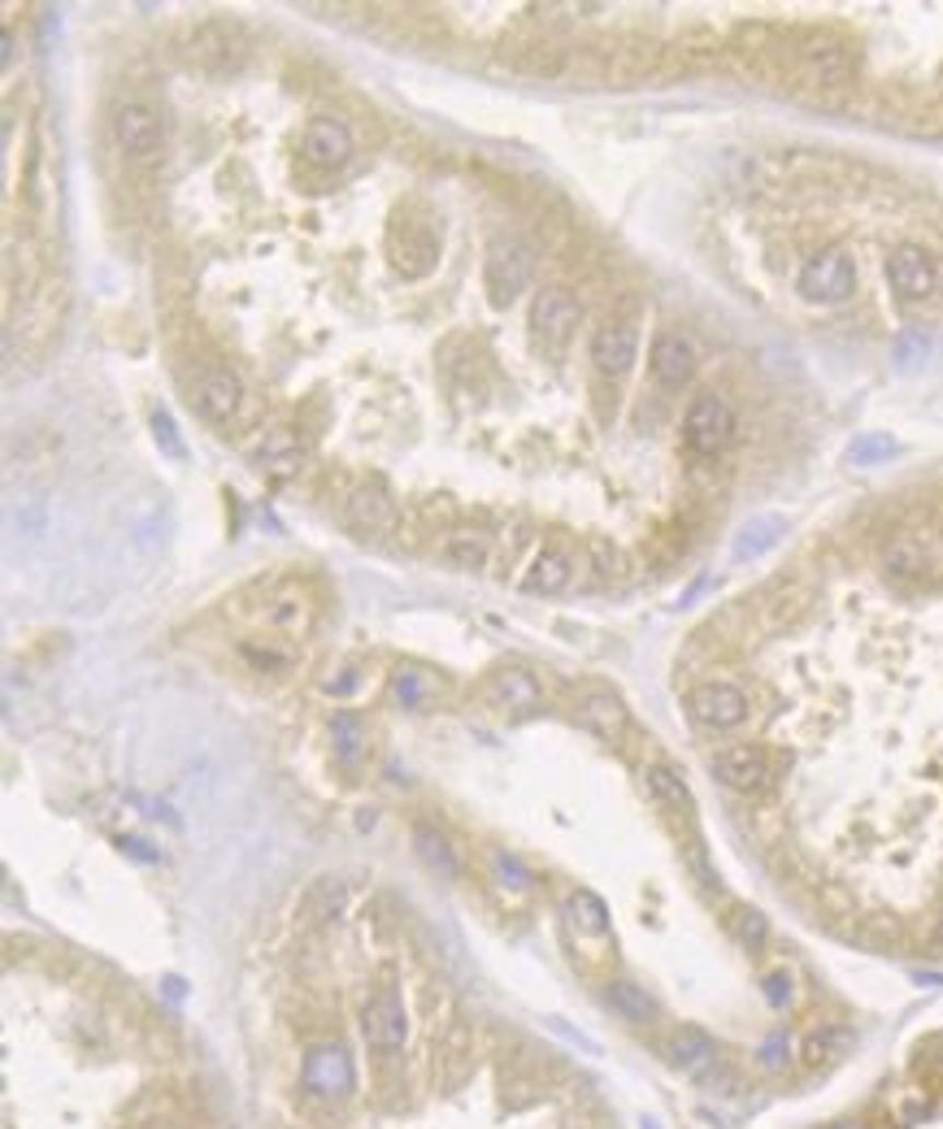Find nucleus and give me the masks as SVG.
Here are the masks:
<instances>
[{
  "mask_svg": "<svg viewBox=\"0 0 943 1129\" xmlns=\"http://www.w3.org/2000/svg\"><path fill=\"white\" fill-rule=\"evenodd\" d=\"M444 561L457 564V569H483L492 561V539L483 531H457L444 544Z\"/></svg>",
  "mask_w": 943,
  "mask_h": 1129,
  "instance_id": "obj_27",
  "label": "nucleus"
},
{
  "mask_svg": "<svg viewBox=\"0 0 943 1129\" xmlns=\"http://www.w3.org/2000/svg\"><path fill=\"white\" fill-rule=\"evenodd\" d=\"M261 674H287L292 669V652H283V647H257V643H244L239 647Z\"/></svg>",
  "mask_w": 943,
  "mask_h": 1129,
  "instance_id": "obj_35",
  "label": "nucleus"
},
{
  "mask_svg": "<svg viewBox=\"0 0 943 1129\" xmlns=\"http://www.w3.org/2000/svg\"><path fill=\"white\" fill-rule=\"evenodd\" d=\"M931 1108H935V1100H931V1091H922V1086H905V1091H896V1095L887 1100V1113H892V1121L900 1129L927 1121Z\"/></svg>",
  "mask_w": 943,
  "mask_h": 1129,
  "instance_id": "obj_30",
  "label": "nucleus"
},
{
  "mask_svg": "<svg viewBox=\"0 0 943 1129\" xmlns=\"http://www.w3.org/2000/svg\"><path fill=\"white\" fill-rule=\"evenodd\" d=\"M426 687H435V682H431V678H422V674H413V669H409V674H400V678H396V700H404V704H417V700H422V691H426Z\"/></svg>",
  "mask_w": 943,
  "mask_h": 1129,
  "instance_id": "obj_36",
  "label": "nucleus"
},
{
  "mask_svg": "<svg viewBox=\"0 0 943 1129\" xmlns=\"http://www.w3.org/2000/svg\"><path fill=\"white\" fill-rule=\"evenodd\" d=\"M413 847H417V856L431 865V869H439L444 878H457V856H452V843L435 830V825H417L413 830Z\"/></svg>",
  "mask_w": 943,
  "mask_h": 1129,
  "instance_id": "obj_28",
  "label": "nucleus"
},
{
  "mask_svg": "<svg viewBox=\"0 0 943 1129\" xmlns=\"http://www.w3.org/2000/svg\"><path fill=\"white\" fill-rule=\"evenodd\" d=\"M665 1060L674 1065V1069H683V1073H709L714 1065H718V1047H714V1038L705 1034V1030H679V1034H670L665 1038Z\"/></svg>",
  "mask_w": 943,
  "mask_h": 1129,
  "instance_id": "obj_19",
  "label": "nucleus"
},
{
  "mask_svg": "<svg viewBox=\"0 0 943 1129\" xmlns=\"http://www.w3.org/2000/svg\"><path fill=\"white\" fill-rule=\"evenodd\" d=\"M114 144H118L122 157H131V162H140V166L157 162V157H162V144H166V127H162L157 109H149L144 100L118 105V114H114Z\"/></svg>",
  "mask_w": 943,
  "mask_h": 1129,
  "instance_id": "obj_8",
  "label": "nucleus"
},
{
  "mask_svg": "<svg viewBox=\"0 0 943 1129\" xmlns=\"http://www.w3.org/2000/svg\"><path fill=\"white\" fill-rule=\"evenodd\" d=\"M782 1047H787V1038H782V1034H774V1038L761 1047V1056H765V1069H782Z\"/></svg>",
  "mask_w": 943,
  "mask_h": 1129,
  "instance_id": "obj_40",
  "label": "nucleus"
},
{
  "mask_svg": "<svg viewBox=\"0 0 943 1129\" xmlns=\"http://www.w3.org/2000/svg\"><path fill=\"white\" fill-rule=\"evenodd\" d=\"M887 283L905 305H927L943 292V265L940 257L922 243H900L887 257Z\"/></svg>",
  "mask_w": 943,
  "mask_h": 1129,
  "instance_id": "obj_4",
  "label": "nucleus"
},
{
  "mask_svg": "<svg viewBox=\"0 0 943 1129\" xmlns=\"http://www.w3.org/2000/svg\"><path fill=\"white\" fill-rule=\"evenodd\" d=\"M731 935L744 942V947L761 951L765 939H769V926H765V917H761L756 908H735V913H731Z\"/></svg>",
  "mask_w": 943,
  "mask_h": 1129,
  "instance_id": "obj_33",
  "label": "nucleus"
},
{
  "mask_svg": "<svg viewBox=\"0 0 943 1129\" xmlns=\"http://www.w3.org/2000/svg\"><path fill=\"white\" fill-rule=\"evenodd\" d=\"M569 582H574V561H569L566 552H557V548L540 552L535 564H531V573L522 578V586H527L531 595H562Z\"/></svg>",
  "mask_w": 943,
  "mask_h": 1129,
  "instance_id": "obj_21",
  "label": "nucleus"
},
{
  "mask_svg": "<svg viewBox=\"0 0 943 1129\" xmlns=\"http://www.w3.org/2000/svg\"><path fill=\"white\" fill-rule=\"evenodd\" d=\"M244 404V382L231 375V370H200L196 382H191V408L204 417V421H231Z\"/></svg>",
  "mask_w": 943,
  "mask_h": 1129,
  "instance_id": "obj_14",
  "label": "nucleus"
},
{
  "mask_svg": "<svg viewBox=\"0 0 943 1129\" xmlns=\"http://www.w3.org/2000/svg\"><path fill=\"white\" fill-rule=\"evenodd\" d=\"M795 57H800V70H804L809 83L839 87V83L852 79V52H848L844 44H835L830 35H809V39L795 48Z\"/></svg>",
  "mask_w": 943,
  "mask_h": 1129,
  "instance_id": "obj_15",
  "label": "nucleus"
},
{
  "mask_svg": "<svg viewBox=\"0 0 943 1129\" xmlns=\"http://www.w3.org/2000/svg\"><path fill=\"white\" fill-rule=\"evenodd\" d=\"M483 700H487L500 717H531V713L544 709V687H540V678H535L531 669L509 665V669H496V674L483 682Z\"/></svg>",
  "mask_w": 943,
  "mask_h": 1129,
  "instance_id": "obj_10",
  "label": "nucleus"
},
{
  "mask_svg": "<svg viewBox=\"0 0 943 1129\" xmlns=\"http://www.w3.org/2000/svg\"><path fill=\"white\" fill-rule=\"evenodd\" d=\"M331 744H335V760L344 764V769H357L362 764V756H366V744H370V735H366V722L357 717V713H335L331 717Z\"/></svg>",
  "mask_w": 943,
  "mask_h": 1129,
  "instance_id": "obj_24",
  "label": "nucleus"
},
{
  "mask_svg": "<svg viewBox=\"0 0 943 1129\" xmlns=\"http://www.w3.org/2000/svg\"><path fill=\"white\" fill-rule=\"evenodd\" d=\"M709 769H714V777H718L722 786H731L735 795H756V791H765L769 777H774L769 756H765V748H756V744H727V748H718L714 760H709Z\"/></svg>",
  "mask_w": 943,
  "mask_h": 1129,
  "instance_id": "obj_9",
  "label": "nucleus"
},
{
  "mask_svg": "<svg viewBox=\"0 0 943 1129\" xmlns=\"http://www.w3.org/2000/svg\"><path fill=\"white\" fill-rule=\"evenodd\" d=\"M795 296L809 305H848L857 296V265L844 248H817L795 270Z\"/></svg>",
  "mask_w": 943,
  "mask_h": 1129,
  "instance_id": "obj_2",
  "label": "nucleus"
},
{
  "mask_svg": "<svg viewBox=\"0 0 943 1129\" xmlns=\"http://www.w3.org/2000/svg\"><path fill=\"white\" fill-rule=\"evenodd\" d=\"M578 722H582L591 735L609 739V744H617V739L626 735V726H630L626 704H622L613 691H587V696L578 700Z\"/></svg>",
  "mask_w": 943,
  "mask_h": 1129,
  "instance_id": "obj_18",
  "label": "nucleus"
},
{
  "mask_svg": "<svg viewBox=\"0 0 943 1129\" xmlns=\"http://www.w3.org/2000/svg\"><path fill=\"white\" fill-rule=\"evenodd\" d=\"M261 621L300 639V634H309V626H314V608L300 599V591H279V595H270V599H266Z\"/></svg>",
  "mask_w": 943,
  "mask_h": 1129,
  "instance_id": "obj_22",
  "label": "nucleus"
},
{
  "mask_svg": "<svg viewBox=\"0 0 943 1129\" xmlns=\"http://www.w3.org/2000/svg\"><path fill=\"white\" fill-rule=\"evenodd\" d=\"M848 1047V1034L844 1030H817L809 1043H804V1060L809 1065H826L830 1056H839Z\"/></svg>",
  "mask_w": 943,
  "mask_h": 1129,
  "instance_id": "obj_34",
  "label": "nucleus"
},
{
  "mask_svg": "<svg viewBox=\"0 0 943 1129\" xmlns=\"http://www.w3.org/2000/svg\"><path fill=\"white\" fill-rule=\"evenodd\" d=\"M883 569L887 573H900V578H913V573H922L927 569V548L918 544V539H892L887 544V552H883Z\"/></svg>",
  "mask_w": 943,
  "mask_h": 1129,
  "instance_id": "obj_32",
  "label": "nucleus"
},
{
  "mask_svg": "<svg viewBox=\"0 0 943 1129\" xmlns=\"http://www.w3.org/2000/svg\"><path fill=\"white\" fill-rule=\"evenodd\" d=\"M931 947H935V951L943 955V917L935 922V930H931Z\"/></svg>",
  "mask_w": 943,
  "mask_h": 1129,
  "instance_id": "obj_42",
  "label": "nucleus"
},
{
  "mask_svg": "<svg viewBox=\"0 0 943 1129\" xmlns=\"http://www.w3.org/2000/svg\"><path fill=\"white\" fill-rule=\"evenodd\" d=\"M531 274H535V252H531L522 239H514V235L492 239L487 261H483V287H487V296H492L496 309L514 305V300L527 292Z\"/></svg>",
  "mask_w": 943,
  "mask_h": 1129,
  "instance_id": "obj_3",
  "label": "nucleus"
},
{
  "mask_svg": "<svg viewBox=\"0 0 943 1129\" xmlns=\"http://www.w3.org/2000/svg\"><path fill=\"white\" fill-rule=\"evenodd\" d=\"M591 557H596V569H600L604 578H613V573L622 569V561H617V552H613V548H609L604 539H596V544H591Z\"/></svg>",
  "mask_w": 943,
  "mask_h": 1129,
  "instance_id": "obj_39",
  "label": "nucleus"
},
{
  "mask_svg": "<svg viewBox=\"0 0 943 1129\" xmlns=\"http://www.w3.org/2000/svg\"><path fill=\"white\" fill-rule=\"evenodd\" d=\"M566 913L582 935H596V939H600V935L609 930V908H604L600 895H591V891H569Z\"/></svg>",
  "mask_w": 943,
  "mask_h": 1129,
  "instance_id": "obj_29",
  "label": "nucleus"
},
{
  "mask_svg": "<svg viewBox=\"0 0 943 1129\" xmlns=\"http://www.w3.org/2000/svg\"><path fill=\"white\" fill-rule=\"evenodd\" d=\"M252 456H257L261 465L279 470V474H287V465L300 456V435H296L292 426H274V430H266V435L257 439Z\"/></svg>",
  "mask_w": 943,
  "mask_h": 1129,
  "instance_id": "obj_25",
  "label": "nucleus"
},
{
  "mask_svg": "<svg viewBox=\"0 0 943 1129\" xmlns=\"http://www.w3.org/2000/svg\"><path fill=\"white\" fill-rule=\"evenodd\" d=\"M344 522L357 531V535H387L391 526H396V504L387 500V491L378 487V483H366V487H357L353 496H349V504H344Z\"/></svg>",
  "mask_w": 943,
  "mask_h": 1129,
  "instance_id": "obj_17",
  "label": "nucleus"
},
{
  "mask_svg": "<svg viewBox=\"0 0 943 1129\" xmlns=\"http://www.w3.org/2000/svg\"><path fill=\"white\" fill-rule=\"evenodd\" d=\"M191 57L200 66H235L239 61V44H235V31L222 26V22H209L191 35Z\"/></svg>",
  "mask_w": 943,
  "mask_h": 1129,
  "instance_id": "obj_23",
  "label": "nucleus"
},
{
  "mask_svg": "<svg viewBox=\"0 0 943 1129\" xmlns=\"http://www.w3.org/2000/svg\"><path fill=\"white\" fill-rule=\"evenodd\" d=\"M782 531H787V522H782V518H774V513H761V518H753V522H744V526H740V535H735V557H740V561L761 557L765 548H774V544L782 539Z\"/></svg>",
  "mask_w": 943,
  "mask_h": 1129,
  "instance_id": "obj_26",
  "label": "nucleus"
},
{
  "mask_svg": "<svg viewBox=\"0 0 943 1129\" xmlns=\"http://www.w3.org/2000/svg\"><path fill=\"white\" fill-rule=\"evenodd\" d=\"M300 1091H305V1100L327 1104V1108L349 1104L353 1091H357V1065H353L349 1047H344V1043H318V1047H309V1056H305V1065H300Z\"/></svg>",
  "mask_w": 943,
  "mask_h": 1129,
  "instance_id": "obj_1",
  "label": "nucleus"
},
{
  "mask_svg": "<svg viewBox=\"0 0 943 1129\" xmlns=\"http://www.w3.org/2000/svg\"><path fill=\"white\" fill-rule=\"evenodd\" d=\"M696 366H700V353H696L692 335H683V331L657 335V344H652V378H657L661 391H683L696 378Z\"/></svg>",
  "mask_w": 943,
  "mask_h": 1129,
  "instance_id": "obj_13",
  "label": "nucleus"
},
{
  "mask_svg": "<svg viewBox=\"0 0 943 1129\" xmlns=\"http://www.w3.org/2000/svg\"><path fill=\"white\" fill-rule=\"evenodd\" d=\"M765 995H769L774 1008L791 1003V977H787V973H769V977H765Z\"/></svg>",
  "mask_w": 943,
  "mask_h": 1129,
  "instance_id": "obj_38",
  "label": "nucleus"
},
{
  "mask_svg": "<svg viewBox=\"0 0 943 1129\" xmlns=\"http://www.w3.org/2000/svg\"><path fill=\"white\" fill-rule=\"evenodd\" d=\"M644 782H648V791L670 808V812H696V799H692V791H687V782H683V773L674 769V764H665V760H652L648 769H644Z\"/></svg>",
  "mask_w": 943,
  "mask_h": 1129,
  "instance_id": "obj_20",
  "label": "nucleus"
},
{
  "mask_svg": "<svg viewBox=\"0 0 943 1129\" xmlns=\"http://www.w3.org/2000/svg\"><path fill=\"white\" fill-rule=\"evenodd\" d=\"M362 1030H366V1043L378 1060H396L404 1051V1038H409V1012H404V999L396 986H378L375 995L366 999V1012H362Z\"/></svg>",
  "mask_w": 943,
  "mask_h": 1129,
  "instance_id": "obj_6",
  "label": "nucleus"
},
{
  "mask_svg": "<svg viewBox=\"0 0 943 1129\" xmlns=\"http://www.w3.org/2000/svg\"><path fill=\"white\" fill-rule=\"evenodd\" d=\"M839 1129H865V1126H839Z\"/></svg>",
  "mask_w": 943,
  "mask_h": 1129,
  "instance_id": "obj_43",
  "label": "nucleus"
},
{
  "mask_svg": "<svg viewBox=\"0 0 943 1129\" xmlns=\"http://www.w3.org/2000/svg\"><path fill=\"white\" fill-rule=\"evenodd\" d=\"M153 421H157V435L166 439V448H170L175 456H184V448H179V439H175V426H170V417H166V413H157Z\"/></svg>",
  "mask_w": 943,
  "mask_h": 1129,
  "instance_id": "obj_41",
  "label": "nucleus"
},
{
  "mask_svg": "<svg viewBox=\"0 0 943 1129\" xmlns=\"http://www.w3.org/2000/svg\"><path fill=\"white\" fill-rule=\"evenodd\" d=\"M300 153L318 170H344L353 162V131H349V122L335 118V114H318L305 127V135H300Z\"/></svg>",
  "mask_w": 943,
  "mask_h": 1129,
  "instance_id": "obj_11",
  "label": "nucleus"
},
{
  "mask_svg": "<svg viewBox=\"0 0 943 1129\" xmlns=\"http://www.w3.org/2000/svg\"><path fill=\"white\" fill-rule=\"evenodd\" d=\"M609 1003H613L626 1021H635V1025H648V1021L657 1017V1003L648 999V990H639V986H630V982H613V986H609Z\"/></svg>",
  "mask_w": 943,
  "mask_h": 1129,
  "instance_id": "obj_31",
  "label": "nucleus"
},
{
  "mask_svg": "<svg viewBox=\"0 0 943 1129\" xmlns=\"http://www.w3.org/2000/svg\"><path fill=\"white\" fill-rule=\"evenodd\" d=\"M896 448L887 443V439H861L857 448H852V461H865V465H874V461H883V456H892Z\"/></svg>",
  "mask_w": 943,
  "mask_h": 1129,
  "instance_id": "obj_37",
  "label": "nucleus"
},
{
  "mask_svg": "<svg viewBox=\"0 0 943 1129\" xmlns=\"http://www.w3.org/2000/svg\"><path fill=\"white\" fill-rule=\"evenodd\" d=\"M639 357V335L630 322H604L591 335V366L604 378H622Z\"/></svg>",
  "mask_w": 943,
  "mask_h": 1129,
  "instance_id": "obj_16",
  "label": "nucleus"
},
{
  "mask_svg": "<svg viewBox=\"0 0 943 1129\" xmlns=\"http://www.w3.org/2000/svg\"><path fill=\"white\" fill-rule=\"evenodd\" d=\"M687 713H692V722L705 726V730H735V726L748 722L753 704H748L744 687L722 682V678H709V682H696V687L687 691Z\"/></svg>",
  "mask_w": 943,
  "mask_h": 1129,
  "instance_id": "obj_7",
  "label": "nucleus"
},
{
  "mask_svg": "<svg viewBox=\"0 0 943 1129\" xmlns=\"http://www.w3.org/2000/svg\"><path fill=\"white\" fill-rule=\"evenodd\" d=\"M578 322H582V305H578V296H574L569 287H544V292H535V300H531V331H535L540 340L566 344Z\"/></svg>",
  "mask_w": 943,
  "mask_h": 1129,
  "instance_id": "obj_12",
  "label": "nucleus"
},
{
  "mask_svg": "<svg viewBox=\"0 0 943 1129\" xmlns=\"http://www.w3.org/2000/svg\"><path fill=\"white\" fill-rule=\"evenodd\" d=\"M683 439L696 456H718L735 439V408L718 391H700L683 417Z\"/></svg>",
  "mask_w": 943,
  "mask_h": 1129,
  "instance_id": "obj_5",
  "label": "nucleus"
}]
</instances>
